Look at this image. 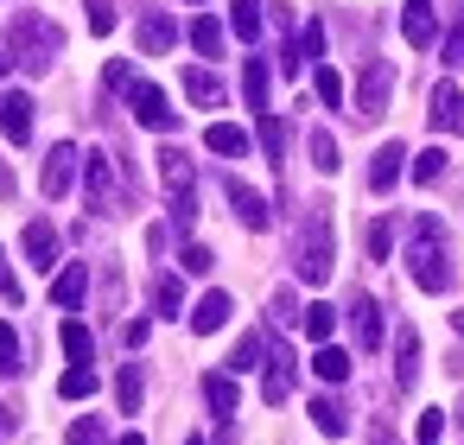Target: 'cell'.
<instances>
[{"instance_id":"obj_1","label":"cell","mask_w":464,"mask_h":445,"mask_svg":"<svg viewBox=\"0 0 464 445\" xmlns=\"http://www.w3.org/2000/svg\"><path fill=\"white\" fill-rule=\"evenodd\" d=\"M407 267H413V286H420V293H445V286H451V255H445V229H439V217H420V223H413Z\"/></svg>"},{"instance_id":"obj_2","label":"cell","mask_w":464,"mask_h":445,"mask_svg":"<svg viewBox=\"0 0 464 445\" xmlns=\"http://www.w3.org/2000/svg\"><path fill=\"white\" fill-rule=\"evenodd\" d=\"M331 204H312V217H305V248H299V280L305 286H324L331 280Z\"/></svg>"},{"instance_id":"obj_3","label":"cell","mask_w":464,"mask_h":445,"mask_svg":"<svg viewBox=\"0 0 464 445\" xmlns=\"http://www.w3.org/2000/svg\"><path fill=\"white\" fill-rule=\"evenodd\" d=\"M58 45H64V33H58L52 20H39V14H20V20H14V52H20L26 71H45V64L58 58Z\"/></svg>"},{"instance_id":"obj_4","label":"cell","mask_w":464,"mask_h":445,"mask_svg":"<svg viewBox=\"0 0 464 445\" xmlns=\"http://www.w3.org/2000/svg\"><path fill=\"white\" fill-rule=\"evenodd\" d=\"M388 96H394V64H388V58H369L362 77H356V115L375 121V115L388 109Z\"/></svg>"},{"instance_id":"obj_5","label":"cell","mask_w":464,"mask_h":445,"mask_svg":"<svg viewBox=\"0 0 464 445\" xmlns=\"http://www.w3.org/2000/svg\"><path fill=\"white\" fill-rule=\"evenodd\" d=\"M128 109H134V121L153 128V134H172V128H179V109H172L166 90H153V83H128Z\"/></svg>"},{"instance_id":"obj_6","label":"cell","mask_w":464,"mask_h":445,"mask_svg":"<svg viewBox=\"0 0 464 445\" xmlns=\"http://www.w3.org/2000/svg\"><path fill=\"white\" fill-rule=\"evenodd\" d=\"M0 134H7L14 147L33 140V96L26 90H0Z\"/></svg>"},{"instance_id":"obj_7","label":"cell","mask_w":464,"mask_h":445,"mask_svg":"<svg viewBox=\"0 0 464 445\" xmlns=\"http://www.w3.org/2000/svg\"><path fill=\"white\" fill-rule=\"evenodd\" d=\"M71 179H77V147H71V140H58V147L45 153L39 191H45V198H64V191H71Z\"/></svg>"},{"instance_id":"obj_8","label":"cell","mask_w":464,"mask_h":445,"mask_svg":"<svg viewBox=\"0 0 464 445\" xmlns=\"http://www.w3.org/2000/svg\"><path fill=\"white\" fill-rule=\"evenodd\" d=\"M83 185H90V210H115V166H109V153H83Z\"/></svg>"},{"instance_id":"obj_9","label":"cell","mask_w":464,"mask_h":445,"mask_svg":"<svg viewBox=\"0 0 464 445\" xmlns=\"http://www.w3.org/2000/svg\"><path fill=\"white\" fill-rule=\"evenodd\" d=\"M20 242H26V261H33V267H39V274H52V267H58V229H52V223H45V217H33V223H26V236H20Z\"/></svg>"},{"instance_id":"obj_10","label":"cell","mask_w":464,"mask_h":445,"mask_svg":"<svg viewBox=\"0 0 464 445\" xmlns=\"http://www.w3.org/2000/svg\"><path fill=\"white\" fill-rule=\"evenodd\" d=\"M229 204H236V217H242V229H267V223H274L267 198H261L255 185H242V179H229Z\"/></svg>"},{"instance_id":"obj_11","label":"cell","mask_w":464,"mask_h":445,"mask_svg":"<svg viewBox=\"0 0 464 445\" xmlns=\"http://www.w3.org/2000/svg\"><path fill=\"white\" fill-rule=\"evenodd\" d=\"M350 324H356V350H382V305L369 293L350 299Z\"/></svg>"},{"instance_id":"obj_12","label":"cell","mask_w":464,"mask_h":445,"mask_svg":"<svg viewBox=\"0 0 464 445\" xmlns=\"http://www.w3.org/2000/svg\"><path fill=\"white\" fill-rule=\"evenodd\" d=\"M172 45H179V20L153 7V14L140 20V52H147V58H160V52H172Z\"/></svg>"},{"instance_id":"obj_13","label":"cell","mask_w":464,"mask_h":445,"mask_svg":"<svg viewBox=\"0 0 464 445\" xmlns=\"http://www.w3.org/2000/svg\"><path fill=\"white\" fill-rule=\"evenodd\" d=\"M293 375H299V369H293V350H274V356H267V382H261V401H267V407H280V401L293 394Z\"/></svg>"},{"instance_id":"obj_14","label":"cell","mask_w":464,"mask_h":445,"mask_svg":"<svg viewBox=\"0 0 464 445\" xmlns=\"http://www.w3.org/2000/svg\"><path fill=\"white\" fill-rule=\"evenodd\" d=\"M426 115H432V128H439V134H464V96H458L451 83H439V90H432V109H426Z\"/></svg>"},{"instance_id":"obj_15","label":"cell","mask_w":464,"mask_h":445,"mask_svg":"<svg viewBox=\"0 0 464 445\" xmlns=\"http://www.w3.org/2000/svg\"><path fill=\"white\" fill-rule=\"evenodd\" d=\"M160 179H166V191H172V198H198V179H191V160H185L179 147H166V153H160Z\"/></svg>"},{"instance_id":"obj_16","label":"cell","mask_w":464,"mask_h":445,"mask_svg":"<svg viewBox=\"0 0 464 445\" xmlns=\"http://www.w3.org/2000/svg\"><path fill=\"white\" fill-rule=\"evenodd\" d=\"M229 312H236V305H229V293H204V299L191 305V331H198V337H210V331H223V324H229Z\"/></svg>"},{"instance_id":"obj_17","label":"cell","mask_w":464,"mask_h":445,"mask_svg":"<svg viewBox=\"0 0 464 445\" xmlns=\"http://www.w3.org/2000/svg\"><path fill=\"white\" fill-rule=\"evenodd\" d=\"M394 382H401V394L420 382V337H413V324H401V337H394Z\"/></svg>"},{"instance_id":"obj_18","label":"cell","mask_w":464,"mask_h":445,"mask_svg":"<svg viewBox=\"0 0 464 445\" xmlns=\"http://www.w3.org/2000/svg\"><path fill=\"white\" fill-rule=\"evenodd\" d=\"M401 160H407V147H401V140L375 147V166H369V191H394V179H401Z\"/></svg>"},{"instance_id":"obj_19","label":"cell","mask_w":464,"mask_h":445,"mask_svg":"<svg viewBox=\"0 0 464 445\" xmlns=\"http://www.w3.org/2000/svg\"><path fill=\"white\" fill-rule=\"evenodd\" d=\"M204 147L223 153V160H242V153H248V134H242L236 121H210V128H204Z\"/></svg>"},{"instance_id":"obj_20","label":"cell","mask_w":464,"mask_h":445,"mask_svg":"<svg viewBox=\"0 0 464 445\" xmlns=\"http://www.w3.org/2000/svg\"><path fill=\"white\" fill-rule=\"evenodd\" d=\"M185 96H191L198 109H223V83H217L210 71H198V64L185 71Z\"/></svg>"},{"instance_id":"obj_21","label":"cell","mask_w":464,"mask_h":445,"mask_svg":"<svg viewBox=\"0 0 464 445\" xmlns=\"http://www.w3.org/2000/svg\"><path fill=\"white\" fill-rule=\"evenodd\" d=\"M83 293H90V267H83V261H71V267L52 280V299H58V305H77Z\"/></svg>"},{"instance_id":"obj_22","label":"cell","mask_w":464,"mask_h":445,"mask_svg":"<svg viewBox=\"0 0 464 445\" xmlns=\"http://www.w3.org/2000/svg\"><path fill=\"white\" fill-rule=\"evenodd\" d=\"M261 356H267V337H261V331L236 337V350H229V375H248V369H261Z\"/></svg>"},{"instance_id":"obj_23","label":"cell","mask_w":464,"mask_h":445,"mask_svg":"<svg viewBox=\"0 0 464 445\" xmlns=\"http://www.w3.org/2000/svg\"><path fill=\"white\" fill-rule=\"evenodd\" d=\"M401 33H407V45H432L439 33H432V14H426V0H407V20H401Z\"/></svg>"},{"instance_id":"obj_24","label":"cell","mask_w":464,"mask_h":445,"mask_svg":"<svg viewBox=\"0 0 464 445\" xmlns=\"http://www.w3.org/2000/svg\"><path fill=\"white\" fill-rule=\"evenodd\" d=\"M242 96H248L255 115H267V58H248V71H242Z\"/></svg>"},{"instance_id":"obj_25","label":"cell","mask_w":464,"mask_h":445,"mask_svg":"<svg viewBox=\"0 0 464 445\" xmlns=\"http://www.w3.org/2000/svg\"><path fill=\"white\" fill-rule=\"evenodd\" d=\"M312 426H318V432H331V439H343V432H350V413H343L331 394H318V401H312Z\"/></svg>"},{"instance_id":"obj_26","label":"cell","mask_w":464,"mask_h":445,"mask_svg":"<svg viewBox=\"0 0 464 445\" xmlns=\"http://www.w3.org/2000/svg\"><path fill=\"white\" fill-rule=\"evenodd\" d=\"M229 26H236V39H261V0H229Z\"/></svg>"},{"instance_id":"obj_27","label":"cell","mask_w":464,"mask_h":445,"mask_svg":"<svg viewBox=\"0 0 464 445\" xmlns=\"http://www.w3.org/2000/svg\"><path fill=\"white\" fill-rule=\"evenodd\" d=\"M312 369H318V382H343V375H350V350H337V343H318Z\"/></svg>"},{"instance_id":"obj_28","label":"cell","mask_w":464,"mask_h":445,"mask_svg":"<svg viewBox=\"0 0 464 445\" xmlns=\"http://www.w3.org/2000/svg\"><path fill=\"white\" fill-rule=\"evenodd\" d=\"M58 394H64V401H90V394H96V369H90V363H71L64 382H58Z\"/></svg>"},{"instance_id":"obj_29","label":"cell","mask_w":464,"mask_h":445,"mask_svg":"<svg viewBox=\"0 0 464 445\" xmlns=\"http://www.w3.org/2000/svg\"><path fill=\"white\" fill-rule=\"evenodd\" d=\"M191 45H198V58H217V52H223V26H217L210 14H198V20H191Z\"/></svg>"},{"instance_id":"obj_30","label":"cell","mask_w":464,"mask_h":445,"mask_svg":"<svg viewBox=\"0 0 464 445\" xmlns=\"http://www.w3.org/2000/svg\"><path fill=\"white\" fill-rule=\"evenodd\" d=\"M64 350H71V363H90L96 356V337H90L83 318H64Z\"/></svg>"},{"instance_id":"obj_31","label":"cell","mask_w":464,"mask_h":445,"mask_svg":"<svg viewBox=\"0 0 464 445\" xmlns=\"http://www.w3.org/2000/svg\"><path fill=\"white\" fill-rule=\"evenodd\" d=\"M331 331H337V305H305V337L331 343Z\"/></svg>"},{"instance_id":"obj_32","label":"cell","mask_w":464,"mask_h":445,"mask_svg":"<svg viewBox=\"0 0 464 445\" xmlns=\"http://www.w3.org/2000/svg\"><path fill=\"white\" fill-rule=\"evenodd\" d=\"M204 401L217 413H236V375H204Z\"/></svg>"},{"instance_id":"obj_33","label":"cell","mask_w":464,"mask_h":445,"mask_svg":"<svg viewBox=\"0 0 464 445\" xmlns=\"http://www.w3.org/2000/svg\"><path fill=\"white\" fill-rule=\"evenodd\" d=\"M115 401H121V413H140V369L134 363L115 375Z\"/></svg>"},{"instance_id":"obj_34","label":"cell","mask_w":464,"mask_h":445,"mask_svg":"<svg viewBox=\"0 0 464 445\" xmlns=\"http://www.w3.org/2000/svg\"><path fill=\"white\" fill-rule=\"evenodd\" d=\"M64 439H71V445H109V426H102L96 413H83V420H71Z\"/></svg>"},{"instance_id":"obj_35","label":"cell","mask_w":464,"mask_h":445,"mask_svg":"<svg viewBox=\"0 0 464 445\" xmlns=\"http://www.w3.org/2000/svg\"><path fill=\"white\" fill-rule=\"evenodd\" d=\"M261 147H267L274 166H286V160H280V153H286V128H280V115H261Z\"/></svg>"},{"instance_id":"obj_36","label":"cell","mask_w":464,"mask_h":445,"mask_svg":"<svg viewBox=\"0 0 464 445\" xmlns=\"http://www.w3.org/2000/svg\"><path fill=\"white\" fill-rule=\"evenodd\" d=\"M439 172H445V147H426V153H413V179H420V185H439Z\"/></svg>"},{"instance_id":"obj_37","label":"cell","mask_w":464,"mask_h":445,"mask_svg":"<svg viewBox=\"0 0 464 445\" xmlns=\"http://www.w3.org/2000/svg\"><path fill=\"white\" fill-rule=\"evenodd\" d=\"M153 305H160V312H166V318H172V312H179V305H185V286H179V280H172V274H160V280H153Z\"/></svg>"},{"instance_id":"obj_38","label":"cell","mask_w":464,"mask_h":445,"mask_svg":"<svg viewBox=\"0 0 464 445\" xmlns=\"http://www.w3.org/2000/svg\"><path fill=\"white\" fill-rule=\"evenodd\" d=\"M0 375H20V337L7 318H0Z\"/></svg>"},{"instance_id":"obj_39","label":"cell","mask_w":464,"mask_h":445,"mask_svg":"<svg viewBox=\"0 0 464 445\" xmlns=\"http://www.w3.org/2000/svg\"><path fill=\"white\" fill-rule=\"evenodd\" d=\"M312 83H318V102H324V109H343V77H337V71H324V64H318V77H312Z\"/></svg>"},{"instance_id":"obj_40","label":"cell","mask_w":464,"mask_h":445,"mask_svg":"<svg viewBox=\"0 0 464 445\" xmlns=\"http://www.w3.org/2000/svg\"><path fill=\"white\" fill-rule=\"evenodd\" d=\"M312 166H318V172H337V166H343V160H337V140H331L324 128L312 134Z\"/></svg>"},{"instance_id":"obj_41","label":"cell","mask_w":464,"mask_h":445,"mask_svg":"<svg viewBox=\"0 0 464 445\" xmlns=\"http://www.w3.org/2000/svg\"><path fill=\"white\" fill-rule=\"evenodd\" d=\"M439 439H445V413H439V407H426V413H420V426H413V445H439Z\"/></svg>"},{"instance_id":"obj_42","label":"cell","mask_w":464,"mask_h":445,"mask_svg":"<svg viewBox=\"0 0 464 445\" xmlns=\"http://www.w3.org/2000/svg\"><path fill=\"white\" fill-rule=\"evenodd\" d=\"M90 33H96V39L115 33V7H109V0H90Z\"/></svg>"},{"instance_id":"obj_43","label":"cell","mask_w":464,"mask_h":445,"mask_svg":"<svg viewBox=\"0 0 464 445\" xmlns=\"http://www.w3.org/2000/svg\"><path fill=\"white\" fill-rule=\"evenodd\" d=\"M179 261H185V274H210V267H217V255H210L204 242H191V248H185Z\"/></svg>"},{"instance_id":"obj_44","label":"cell","mask_w":464,"mask_h":445,"mask_svg":"<svg viewBox=\"0 0 464 445\" xmlns=\"http://www.w3.org/2000/svg\"><path fill=\"white\" fill-rule=\"evenodd\" d=\"M388 248H394V229H388V223H375V229H369V255H375V261H388Z\"/></svg>"},{"instance_id":"obj_45","label":"cell","mask_w":464,"mask_h":445,"mask_svg":"<svg viewBox=\"0 0 464 445\" xmlns=\"http://www.w3.org/2000/svg\"><path fill=\"white\" fill-rule=\"evenodd\" d=\"M445 64H458V71H464V26L445 39Z\"/></svg>"},{"instance_id":"obj_46","label":"cell","mask_w":464,"mask_h":445,"mask_svg":"<svg viewBox=\"0 0 464 445\" xmlns=\"http://www.w3.org/2000/svg\"><path fill=\"white\" fill-rule=\"evenodd\" d=\"M274 318H286V324L299 318V305H293V293H274Z\"/></svg>"},{"instance_id":"obj_47","label":"cell","mask_w":464,"mask_h":445,"mask_svg":"<svg viewBox=\"0 0 464 445\" xmlns=\"http://www.w3.org/2000/svg\"><path fill=\"white\" fill-rule=\"evenodd\" d=\"M0 299H20V280L7 274V255H0Z\"/></svg>"},{"instance_id":"obj_48","label":"cell","mask_w":464,"mask_h":445,"mask_svg":"<svg viewBox=\"0 0 464 445\" xmlns=\"http://www.w3.org/2000/svg\"><path fill=\"white\" fill-rule=\"evenodd\" d=\"M0 198H14V172H7V160H0Z\"/></svg>"},{"instance_id":"obj_49","label":"cell","mask_w":464,"mask_h":445,"mask_svg":"<svg viewBox=\"0 0 464 445\" xmlns=\"http://www.w3.org/2000/svg\"><path fill=\"white\" fill-rule=\"evenodd\" d=\"M369 445H394V432H388V426H375V432H369Z\"/></svg>"},{"instance_id":"obj_50","label":"cell","mask_w":464,"mask_h":445,"mask_svg":"<svg viewBox=\"0 0 464 445\" xmlns=\"http://www.w3.org/2000/svg\"><path fill=\"white\" fill-rule=\"evenodd\" d=\"M115 445H147V439H140V432H128V439H115Z\"/></svg>"},{"instance_id":"obj_51","label":"cell","mask_w":464,"mask_h":445,"mask_svg":"<svg viewBox=\"0 0 464 445\" xmlns=\"http://www.w3.org/2000/svg\"><path fill=\"white\" fill-rule=\"evenodd\" d=\"M0 439H7V413H0Z\"/></svg>"},{"instance_id":"obj_52","label":"cell","mask_w":464,"mask_h":445,"mask_svg":"<svg viewBox=\"0 0 464 445\" xmlns=\"http://www.w3.org/2000/svg\"><path fill=\"white\" fill-rule=\"evenodd\" d=\"M7 64H14V58H7V52H0V71H7Z\"/></svg>"},{"instance_id":"obj_53","label":"cell","mask_w":464,"mask_h":445,"mask_svg":"<svg viewBox=\"0 0 464 445\" xmlns=\"http://www.w3.org/2000/svg\"><path fill=\"white\" fill-rule=\"evenodd\" d=\"M185 445H204V439H198V432H191V439H185Z\"/></svg>"}]
</instances>
